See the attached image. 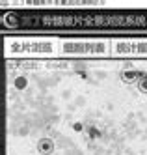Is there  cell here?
I'll return each mask as SVG.
<instances>
[{"mask_svg": "<svg viewBox=\"0 0 147 155\" xmlns=\"http://www.w3.org/2000/svg\"><path fill=\"white\" fill-rule=\"evenodd\" d=\"M142 71H138V69H134V68H129V69H123L121 73H119V77H121V81L125 82V84H132V82H138L140 79H142Z\"/></svg>", "mask_w": 147, "mask_h": 155, "instance_id": "obj_1", "label": "cell"}, {"mask_svg": "<svg viewBox=\"0 0 147 155\" xmlns=\"http://www.w3.org/2000/svg\"><path fill=\"white\" fill-rule=\"evenodd\" d=\"M37 151L41 155H52L54 153V140L52 138H41L37 142Z\"/></svg>", "mask_w": 147, "mask_h": 155, "instance_id": "obj_2", "label": "cell"}, {"mask_svg": "<svg viewBox=\"0 0 147 155\" xmlns=\"http://www.w3.org/2000/svg\"><path fill=\"white\" fill-rule=\"evenodd\" d=\"M13 86L17 88V90H24V88L28 86V81H26V77H17V79L13 81Z\"/></svg>", "mask_w": 147, "mask_h": 155, "instance_id": "obj_3", "label": "cell"}, {"mask_svg": "<svg viewBox=\"0 0 147 155\" xmlns=\"http://www.w3.org/2000/svg\"><path fill=\"white\" fill-rule=\"evenodd\" d=\"M138 90H140L142 94H147V73H143L142 79L138 81Z\"/></svg>", "mask_w": 147, "mask_h": 155, "instance_id": "obj_4", "label": "cell"}, {"mask_svg": "<svg viewBox=\"0 0 147 155\" xmlns=\"http://www.w3.org/2000/svg\"><path fill=\"white\" fill-rule=\"evenodd\" d=\"M88 135H89V138H91V140L101 138V129H97L95 125H91V127H88Z\"/></svg>", "mask_w": 147, "mask_h": 155, "instance_id": "obj_5", "label": "cell"}, {"mask_svg": "<svg viewBox=\"0 0 147 155\" xmlns=\"http://www.w3.org/2000/svg\"><path fill=\"white\" fill-rule=\"evenodd\" d=\"M75 131H82V125L80 124H75Z\"/></svg>", "mask_w": 147, "mask_h": 155, "instance_id": "obj_6", "label": "cell"}]
</instances>
